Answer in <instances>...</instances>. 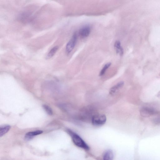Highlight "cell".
<instances>
[{
  "label": "cell",
  "mask_w": 160,
  "mask_h": 160,
  "mask_svg": "<svg viewBox=\"0 0 160 160\" xmlns=\"http://www.w3.org/2000/svg\"><path fill=\"white\" fill-rule=\"evenodd\" d=\"M77 35L76 33H74L71 39L67 44L66 47V52L67 54H69L73 51L75 47L77 40Z\"/></svg>",
  "instance_id": "obj_3"
},
{
  "label": "cell",
  "mask_w": 160,
  "mask_h": 160,
  "mask_svg": "<svg viewBox=\"0 0 160 160\" xmlns=\"http://www.w3.org/2000/svg\"><path fill=\"white\" fill-rule=\"evenodd\" d=\"M11 128L8 125H3L0 128V137H2L8 132Z\"/></svg>",
  "instance_id": "obj_10"
},
{
  "label": "cell",
  "mask_w": 160,
  "mask_h": 160,
  "mask_svg": "<svg viewBox=\"0 0 160 160\" xmlns=\"http://www.w3.org/2000/svg\"><path fill=\"white\" fill-rule=\"evenodd\" d=\"M114 47L116 53L121 55L123 54L124 50L121 46V42L120 41L117 40L114 43Z\"/></svg>",
  "instance_id": "obj_8"
},
{
  "label": "cell",
  "mask_w": 160,
  "mask_h": 160,
  "mask_svg": "<svg viewBox=\"0 0 160 160\" xmlns=\"http://www.w3.org/2000/svg\"><path fill=\"white\" fill-rule=\"evenodd\" d=\"M42 133H43V131L40 130L29 132L26 133L25 135V140H30L35 136L41 134Z\"/></svg>",
  "instance_id": "obj_6"
},
{
  "label": "cell",
  "mask_w": 160,
  "mask_h": 160,
  "mask_svg": "<svg viewBox=\"0 0 160 160\" xmlns=\"http://www.w3.org/2000/svg\"><path fill=\"white\" fill-rule=\"evenodd\" d=\"M124 84V82L123 81H121L118 82L110 89V94L111 95H114L119 89L123 87Z\"/></svg>",
  "instance_id": "obj_7"
},
{
  "label": "cell",
  "mask_w": 160,
  "mask_h": 160,
  "mask_svg": "<svg viewBox=\"0 0 160 160\" xmlns=\"http://www.w3.org/2000/svg\"><path fill=\"white\" fill-rule=\"evenodd\" d=\"M154 122L156 124H160V118H155L154 121Z\"/></svg>",
  "instance_id": "obj_14"
},
{
  "label": "cell",
  "mask_w": 160,
  "mask_h": 160,
  "mask_svg": "<svg viewBox=\"0 0 160 160\" xmlns=\"http://www.w3.org/2000/svg\"><path fill=\"white\" fill-rule=\"evenodd\" d=\"M68 132L71 137L73 142L76 146L80 148L84 149L86 150H89V146L81 138L80 136L76 133L74 132L71 130H68Z\"/></svg>",
  "instance_id": "obj_1"
},
{
  "label": "cell",
  "mask_w": 160,
  "mask_h": 160,
  "mask_svg": "<svg viewBox=\"0 0 160 160\" xmlns=\"http://www.w3.org/2000/svg\"><path fill=\"white\" fill-rule=\"evenodd\" d=\"M155 110L152 108L143 107L140 110L141 116L144 117H150L156 113Z\"/></svg>",
  "instance_id": "obj_4"
},
{
  "label": "cell",
  "mask_w": 160,
  "mask_h": 160,
  "mask_svg": "<svg viewBox=\"0 0 160 160\" xmlns=\"http://www.w3.org/2000/svg\"><path fill=\"white\" fill-rule=\"evenodd\" d=\"M59 48V47L58 46H55L52 48L47 54L46 57L47 59H50L56 53Z\"/></svg>",
  "instance_id": "obj_11"
},
{
  "label": "cell",
  "mask_w": 160,
  "mask_h": 160,
  "mask_svg": "<svg viewBox=\"0 0 160 160\" xmlns=\"http://www.w3.org/2000/svg\"><path fill=\"white\" fill-rule=\"evenodd\" d=\"M43 107L48 114L52 115L53 114V111L49 106L46 105H44L43 106Z\"/></svg>",
  "instance_id": "obj_13"
},
{
  "label": "cell",
  "mask_w": 160,
  "mask_h": 160,
  "mask_svg": "<svg viewBox=\"0 0 160 160\" xmlns=\"http://www.w3.org/2000/svg\"><path fill=\"white\" fill-rule=\"evenodd\" d=\"M107 118L104 114H98L94 115L92 119V124L96 126L103 125L106 123Z\"/></svg>",
  "instance_id": "obj_2"
},
{
  "label": "cell",
  "mask_w": 160,
  "mask_h": 160,
  "mask_svg": "<svg viewBox=\"0 0 160 160\" xmlns=\"http://www.w3.org/2000/svg\"><path fill=\"white\" fill-rule=\"evenodd\" d=\"M114 156L113 152L112 151L108 150L104 153L102 160H113Z\"/></svg>",
  "instance_id": "obj_9"
},
{
  "label": "cell",
  "mask_w": 160,
  "mask_h": 160,
  "mask_svg": "<svg viewBox=\"0 0 160 160\" xmlns=\"http://www.w3.org/2000/svg\"><path fill=\"white\" fill-rule=\"evenodd\" d=\"M111 63H108L104 66L99 73V76H102L106 73L107 70L111 65Z\"/></svg>",
  "instance_id": "obj_12"
},
{
  "label": "cell",
  "mask_w": 160,
  "mask_h": 160,
  "mask_svg": "<svg viewBox=\"0 0 160 160\" xmlns=\"http://www.w3.org/2000/svg\"><path fill=\"white\" fill-rule=\"evenodd\" d=\"M91 32V28L90 26L86 25L84 26L79 30V34L82 38H86L90 35Z\"/></svg>",
  "instance_id": "obj_5"
}]
</instances>
